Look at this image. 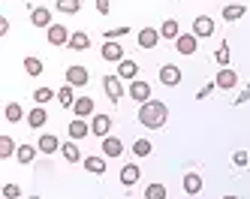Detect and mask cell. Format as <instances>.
Listing matches in <instances>:
<instances>
[{
    "mask_svg": "<svg viewBox=\"0 0 250 199\" xmlns=\"http://www.w3.org/2000/svg\"><path fill=\"white\" fill-rule=\"evenodd\" d=\"M184 190H187L190 196H196V193L202 190V175H199V172H187V175H184Z\"/></svg>",
    "mask_w": 250,
    "mask_h": 199,
    "instance_id": "20",
    "label": "cell"
},
{
    "mask_svg": "<svg viewBox=\"0 0 250 199\" xmlns=\"http://www.w3.org/2000/svg\"><path fill=\"white\" fill-rule=\"evenodd\" d=\"M160 43V30H154V27H142L139 30V45L142 48H154Z\"/></svg>",
    "mask_w": 250,
    "mask_h": 199,
    "instance_id": "12",
    "label": "cell"
},
{
    "mask_svg": "<svg viewBox=\"0 0 250 199\" xmlns=\"http://www.w3.org/2000/svg\"><path fill=\"white\" fill-rule=\"evenodd\" d=\"M109 130H112V118H109V115H94V121H91V133L100 136V139H105V136H109Z\"/></svg>",
    "mask_w": 250,
    "mask_h": 199,
    "instance_id": "6",
    "label": "cell"
},
{
    "mask_svg": "<svg viewBox=\"0 0 250 199\" xmlns=\"http://www.w3.org/2000/svg\"><path fill=\"white\" fill-rule=\"evenodd\" d=\"M61 151H63V157H66L69 163H79V160H82V151H79V145H76V139H69L66 145H61Z\"/></svg>",
    "mask_w": 250,
    "mask_h": 199,
    "instance_id": "26",
    "label": "cell"
},
{
    "mask_svg": "<svg viewBox=\"0 0 250 199\" xmlns=\"http://www.w3.org/2000/svg\"><path fill=\"white\" fill-rule=\"evenodd\" d=\"M247 100H250V85H247V88H244V90H241V94H238L235 100H232V103H235V106H241V103H247Z\"/></svg>",
    "mask_w": 250,
    "mask_h": 199,
    "instance_id": "41",
    "label": "cell"
},
{
    "mask_svg": "<svg viewBox=\"0 0 250 199\" xmlns=\"http://www.w3.org/2000/svg\"><path fill=\"white\" fill-rule=\"evenodd\" d=\"M151 151H154V145H151L148 139H136V145H133V154H136V157H148Z\"/></svg>",
    "mask_w": 250,
    "mask_h": 199,
    "instance_id": "31",
    "label": "cell"
},
{
    "mask_svg": "<svg viewBox=\"0 0 250 199\" xmlns=\"http://www.w3.org/2000/svg\"><path fill=\"white\" fill-rule=\"evenodd\" d=\"M15 151H19V148H15V142L9 136H0V157H12Z\"/></svg>",
    "mask_w": 250,
    "mask_h": 199,
    "instance_id": "33",
    "label": "cell"
},
{
    "mask_svg": "<svg viewBox=\"0 0 250 199\" xmlns=\"http://www.w3.org/2000/svg\"><path fill=\"white\" fill-rule=\"evenodd\" d=\"M103 58L112 61V64H121V61H124V48H121L115 40H105V45H103Z\"/></svg>",
    "mask_w": 250,
    "mask_h": 199,
    "instance_id": "9",
    "label": "cell"
},
{
    "mask_svg": "<svg viewBox=\"0 0 250 199\" xmlns=\"http://www.w3.org/2000/svg\"><path fill=\"white\" fill-rule=\"evenodd\" d=\"M37 148H40L42 154H55V151H61V142H58V136H51V133H45V136H40V142H37Z\"/></svg>",
    "mask_w": 250,
    "mask_h": 199,
    "instance_id": "14",
    "label": "cell"
},
{
    "mask_svg": "<svg viewBox=\"0 0 250 199\" xmlns=\"http://www.w3.org/2000/svg\"><path fill=\"white\" fill-rule=\"evenodd\" d=\"M130 27H112V30H105V40H118V36H127Z\"/></svg>",
    "mask_w": 250,
    "mask_h": 199,
    "instance_id": "39",
    "label": "cell"
},
{
    "mask_svg": "<svg viewBox=\"0 0 250 199\" xmlns=\"http://www.w3.org/2000/svg\"><path fill=\"white\" fill-rule=\"evenodd\" d=\"M15 196H21V187L19 184H6L3 187V199H15Z\"/></svg>",
    "mask_w": 250,
    "mask_h": 199,
    "instance_id": "38",
    "label": "cell"
},
{
    "mask_svg": "<svg viewBox=\"0 0 250 199\" xmlns=\"http://www.w3.org/2000/svg\"><path fill=\"white\" fill-rule=\"evenodd\" d=\"M214 88H217V85H214V82H211V85H205V88L199 90V94H196V100H205V97L211 94V90H214Z\"/></svg>",
    "mask_w": 250,
    "mask_h": 199,
    "instance_id": "42",
    "label": "cell"
},
{
    "mask_svg": "<svg viewBox=\"0 0 250 199\" xmlns=\"http://www.w3.org/2000/svg\"><path fill=\"white\" fill-rule=\"evenodd\" d=\"M58 94H55V90H51V88H37V90H33V103H37V106H45L48 100H55Z\"/></svg>",
    "mask_w": 250,
    "mask_h": 199,
    "instance_id": "30",
    "label": "cell"
},
{
    "mask_svg": "<svg viewBox=\"0 0 250 199\" xmlns=\"http://www.w3.org/2000/svg\"><path fill=\"white\" fill-rule=\"evenodd\" d=\"M223 199H238V196H223Z\"/></svg>",
    "mask_w": 250,
    "mask_h": 199,
    "instance_id": "43",
    "label": "cell"
},
{
    "mask_svg": "<svg viewBox=\"0 0 250 199\" xmlns=\"http://www.w3.org/2000/svg\"><path fill=\"white\" fill-rule=\"evenodd\" d=\"M166 118H169V109L160 100H148V103L139 106V124L148 127V130H160L166 124Z\"/></svg>",
    "mask_w": 250,
    "mask_h": 199,
    "instance_id": "1",
    "label": "cell"
},
{
    "mask_svg": "<svg viewBox=\"0 0 250 199\" xmlns=\"http://www.w3.org/2000/svg\"><path fill=\"white\" fill-rule=\"evenodd\" d=\"M214 58H217L220 66H226V64H229V43H220V48H217V54H214Z\"/></svg>",
    "mask_w": 250,
    "mask_h": 199,
    "instance_id": "36",
    "label": "cell"
},
{
    "mask_svg": "<svg viewBox=\"0 0 250 199\" xmlns=\"http://www.w3.org/2000/svg\"><path fill=\"white\" fill-rule=\"evenodd\" d=\"M118 76H121V79H130V82H133V79L139 76V64H136V61H127V58H124V61L118 64Z\"/></svg>",
    "mask_w": 250,
    "mask_h": 199,
    "instance_id": "16",
    "label": "cell"
},
{
    "mask_svg": "<svg viewBox=\"0 0 250 199\" xmlns=\"http://www.w3.org/2000/svg\"><path fill=\"white\" fill-rule=\"evenodd\" d=\"M30 22L37 24V27H51V12L45 6H37V9L30 12Z\"/></svg>",
    "mask_w": 250,
    "mask_h": 199,
    "instance_id": "21",
    "label": "cell"
},
{
    "mask_svg": "<svg viewBox=\"0 0 250 199\" xmlns=\"http://www.w3.org/2000/svg\"><path fill=\"white\" fill-rule=\"evenodd\" d=\"M160 82L163 85H181V69L166 64V66H160Z\"/></svg>",
    "mask_w": 250,
    "mask_h": 199,
    "instance_id": "11",
    "label": "cell"
},
{
    "mask_svg": "<svg viewBox=\"0 0 250 199\" xmlns=\"http://www.w3.org/2000/svg\"><path fill=\"white\" fill-rule=\"evenodd\" d=\"M175 48L181 51V54H193L196 48H199V36H196V33H181L175 40Z\"/></svg>",
    "mask_w": 250,
    "mask_h": 199,
    "instance_id": "5",
    "label": "cell"
},
{
    "mask_svg": "<svg viewBox=\"0 0 250 199\" xmlns=\"http://www.w3.org/2000/svg\"><path fill=\"white\" fill-rule=\"evenodd\" d=\"M193 33L199 36V40H205V36H211V33H214V22H211L208 15H199V18L193 22Z\"/></svg>",
    "mask_w": 250,
    "mask_h": 199,
    "instance_id": "10",
    "label": "cell"
},
{
    "mask_svg": "<svg viewBox=\"0 0 250 199\" xmlns=\"http://www.w3.org/2000/svg\"><path fill=\"white\" fill-rule=\"evenodd\" d=\"M37 151H40V148H33V145H19V151H15V160H19L21 166H27V163H33Z\"/></svg>",
    "mask_w": 250,
    "mask_h": 199,
    "instance_id": "23",
    "label": "cell"
},
{
    "mask_svg": "<svg viewBox=\"0 0 250 199\" xmlns=\"http://www.w3.org/2000/svg\"><path fill=\"white\" fill-rule=\"evenodd\" d=\"M48 43L51 45H69V30L63 24H51L48 27Z\"/></svg>",
    "mask_w": 250,
    "mask_h": 199,
    "instance_id": "7",
    "label": "cell"
},
{
    "mask_svg": "<svg viewBox=\"0 0 250 199\" xmlns=\"http://www.w3.org/2000/svg\"><path fill=\"white\" fill-rule=\"evenodd\" d=\"M27 199H40V196H27Z\"/></svg>",
    "mask_w": 250,
    "mask_h": 199,
    "instance_id": "44",
    "label": "cell"
},
{
    "mask_svg": "<svg viewBox=\"0 0 250 199\" xmlns=\"http://www.w3.org/2000/svg\"><path fill=\"white\" fill-rule=\"evenodd\" d=\"M58 9L66 12V15H76L82 9V0H58Z\"/></svg>",
    "mask_w": 250,
    "mask_h": 199,
    "instance_id": "32",
    "label": "cell"
},
{
    "mask_svg": "<svg viewBox=\"0 0 250 199\" xmlns=\"http://www.w3.org/2000/svg\"><path fill=\"white\" fill-rule=\"evenodd\" d=\"M145 199H166V187L163 184H148L145 187Z\"/></svg>",
    "mask_w": 250,
    "mask_h": 199,
    "instance_id": "35",
    "label": "cell"
},
{
    "mask_svg": "<svg viewBox=\"0 0 250 199\" xmlns=\"http://www.w3.org/2000/svg\"><path fill=\"white\" fill-rule=\"evenodd\" d=\"M58 103H61L63 109H73V106H76V97H73V85H63V88L58 90Z\"/></svg>",
    "mask_w": 250,
    "mask_h": 199,
    "instance_id": "27",
    "label": "cell"
},
{
    "mask_svg": "<svg viewBox=\"0 0 250 199\" xmlns=\"http://www.w3.org/2000/svg\"><path fill=\"white\" fill-rule=\"evenodd\" d=\"M139 175H142L139 166H136V163H130V166H124V169H121V184H124V187H133L136 181H139Z\"/></svg>",
    "mask_w": 250,
    "mask_h": 199,
    "instance_id": "18",
    "label": "cell"
},
{
    "mask_svg": "<svg viewBox=\"0 0 250 199\" xmlns=\"http://www.w3.org/2000/svg\"><path fill=\"white\" fill-rule=\"evenodd\" d=\"M247 15V6L244 3H229V6H223V18L226 22H238V18H244Z\"/></svg>",
    "mask_w": 250,
    "mask_h": 199,
    "instance_id": "22",
    "label": "cell"
},
{
    "mask_svg": "<svg viewBox=\"0 0 250 199\" xmlns=\"http://www.w3.org/2000/svg\"><path fill=\"white\" fill-rule=\"evenodd\" d=\"M87 45H91V36H87V33L76 30L73 36H69V48H76V51H84Z\"/></svg>",
    "mask_w": 250,
    "mask_h": 199,
    "instance_id": "25",
    "label": "cell"
},
{
    "mask_svg": "<svg viewBox=\"0 0 250 199\" xmlns=\"http://www.w3.org/2000/svg\"><path fill=\"white\" fill-rule=\"evenodd\" d=\"M121 151H124L121 139H115V136H105V139H103V154H105V157H121Z\"/></svg>",
    "mask_w": 250,
    "mask_h": 199,
    "instance_id": "17",
    "label": "cell"
},
{
    "mask_svg": "<svg viewBox=\"0 0 250 199\" xmlns=\"http://www.w3.org/2000/svg\"><path fill=\"white\" fill-rule=\"evenodd\" d=\"M232 163H235V166H247V163H250V154H247V151H235V154H232Z\"/></svg>",
    "mask_w": 250,
    "mask_h": 199,
    "instance_id": "37",
    "label": "cell"
},
{
    "mask_svg": "<svg viewBox=\"0 0 250 199\" xmlns=\"http://www.w3.org/2000/svg\"><path fill=\"white\" fill-rule=\"evenodd\" d=\"M73 112H76V118H87V115H94V100H91V97H79V100H76V106H73Z\"/></svg>",
    "mask_w": 250,
    "mask_h": 199,
    "instance_id": "19",
    "label": "cell"
},
{
    "mask_svg": "<svg viewBox=\"0 0 250 199\" xmlns=\"http://www.w3.org/2000/svg\"><path fill=\"white\" fill-rule=\"evenodd\" d=\"M103 88H105V94H109L112 103H121L124 100V85H121V76H105L103 79Z\"/></svg>",
    "mask_w": 250,
    "mask_h": 199,
    "instance_id": "2",
    "label": "cell"
},
{
    "mask_svg": "<svg viewBox=\"0 0 250 199\" xmlns=\"http://www.w3.org/2000/svg\"><path fill=\"white\" fill-rule=\"evenodd\" d=\"M66 85H73V88L87 85V69L84 66H66Z\"/></svg>",
    "mask_w": 250,
    "mask_h": 199,
    "instance_id": "8",
    "label": "cell"
},
{
    "mask_svg": "<svg viewBox=\"0 0 250 199\" xmlns=\"http://www.w3.org/2000/svg\"><path fill=\"white\" fill-rule=\"evenodd\" d=\"M109 9H112V0H97V12L100 15H109Z\"/></svg>",
    "mask_w": 250,
    "mask_h": 199,
    "instance_id": "40",
    "label": "cell"
},
{
    "mask_svg": "<svg viewBox=\"0 0 250 199\" xmlns=\"http://www.w3.org/2000/svg\"><path fill=\"white\" fill-rule=\"evenodd\" d=\"M21 118H24V109H21L19 103H9V106H6V121L15 124V121H21Z\"/></svg>",
    "mask_w": 250,
    "mask_h": 199,
    "instance_id": "34",
    "label": "cell"
},
{
    "mask_svg": "<svg viewBox=\"0 0 250 199\" xmlns=\"http://www.w3.org/2000/svg\"><path fill=\"white\" fill-rule=\"evenodd\" d=\"M82 163H84V169L94 172V175H103V172H105V160H103V157H84Z\"/></svg>",
    "mask_w": 250,
    "mask_h": 199,
    "instance_id": "28",
    "label": "cell"
},
{
    "mask_svg": "<svg viewBox=\"0 0 250 199\" xmlns=\"http://www.w3.org/2000/svg\"><path fill=\"white\" fill-rule=\"evenodd\" d=\"M24 72H27L30 79L42 76V61H40V58H24Z\"/></svg>",
    "mask_w": 250,
    "mask_h": 199,
    "instance_id": "29",
    "label": "cell"
},
{
    "mask_svg": "<svg viewBox=\"0 0 250 199\" xmlns=\"http://www.w3.org/2000/svg\"><path fill=\"white\" fill-rule=\"evenodd\" d=\"M127 94H130L133 100H139V103H148V100H151V85H148V82H142V79H133Z\"/></svg>",
    "mask_w": 250,
    "mask_h": 199,
    "instance_id": "4",
    "label": "cell"
},
{
    "mask_svg": "<svg viewBox=\"0 0 250 199\" xmlns=\"http://www.w3.org/2000/svg\"><path fill=\"white\" fill-rule=\"evenodd\" d=\"M214 85H217L220 90H232L238 85V72L235 69H229V66H220V72H217V79H214Z\"/></svg>",
    "mask_w": 250,
    "mask_h": 199,
    "instance_id": "3",
    "label": "cell"
},
{
    "mask_svg": "<svg viewBox=\"0 0 250 199\" xmlns=\"http://www.w3.org/2000/svg\"><path fill=\"white\" fill-rule=\"evenodd\" d=\"M45 121H48V115H45V109H42V106H33L30 112H27V127H33V130H40Z\"/></svg>",
    "mask_w": 250,
    "mask_h": 199,
    "instance_id": "13",
    "label": "cell"
},
{
    "mask_svg": "<svg viewBox=\"0 0 250 199\" xmlns=\"http://www.w3.org/2000/svg\"><path fill=\"white\" fill-rule=\"evenodd\" d=\"M87 133H91V124H84V118H76L73 124H69V139H84Z\"/></svg>",
    "mask_w": 250,
    "mask_h": 199,
    "instance_id": "15",
    "label": "cell"
},
{
    "mask_svg": "<svg viewBox=\"0 0 250 199\" xmlns=\"http://www.w3.org/2000/svg\"><path fill=\"white\" fill-rule=\"evenodd\" d=\"M160 36H163V40H178V36H181L175 18H166V22H163V27H160Z\"/></svg>",
    "mask_w": 250,
    "mask_h": 199,
    "instance_id": "24",
    "label": "cell"
}]
</instances>
